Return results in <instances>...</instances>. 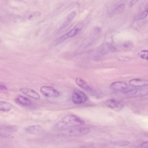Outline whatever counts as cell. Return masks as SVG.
I'll return each instance as SVG.
<instances>
[{
  "mask_svg": "<svg viewBox=\"0 0 148 148\" xmlns=\"http://www.w3.org/2000/svg\"><path fill=\"white\" fill-rule=\"evenodd\" d=\"M125 6L124 4H121L119 5L115 9V12L116 14H118L122 11L125 8Z\"/></svg>",
  "mask_w": 148,
  "mask_h": 148,
  "instance_id": "e0dca14e",
  "label": "cell"
},
{
  "mask_svg": "<svg viewBox=\"0 0 148 148\" xmlns=\"http://www.w3.org/2000/svg\"><path fill=\"white\" fill-rule=\"evenodd\" d=\"M41 93L45 96L51 98H57L59 96V92L53 88L49 86H43L40 88Z\"/></svg>",
  "mask_w": 148,
  "mask_h": 148,
  "instance_id": "5b68a950",
  "label": "cell"
},
{
  "mask_svg": "<svg viewBox=\"0 0 148 148\" xmlns=\"http://www.w3.org/2000/svg\"><path fill=\"white\" fill-rule=\"evenodd\" d=\"M84 124V121L79 117L69 115L61 119L56 125V128L59 130H66L80 126Z\"/></svg>",
  "mask_w": 148,
  "mask_h": 148,
  "instance_id": "6da1fadb",
  "label": "cell"
},
{
  "mask_svg": "<svg viewBox=\"0 0 148 148\" xmlns=\"http://www.w3.org/2000/svg\"><path fill=\"white\" fill-rule=\"evenodd\" d=\"M17 129L16 127L14 126L0 125V137L9 136L8 133L15 132Z\"/></svg>",
  "mask_w": 148,
  "mask_h": 148,
  "instance_id": "52a82bcc",
  "label": "cell"
},
{
  "mask_svg": "<svg viewBox=\"0 0 148 148\" xmlns=\"http://www.w3.org/2000/svg\"><path fill=\"white\" fill-rule=\"evenodd\" d=\"M141 148H148V142L145 141L141 144L140 146Z\"/></svg>",
  "mask_w": 148,
  "mask_h": 148,
  "instance_id": "7402d4cb",
  "label": "cell"
},
{
  "mask_svg": "<svg viewBox=\"0 0 148 148\" xmlns=\"http://www.w3.org/2000/svg\"><path fill=\"white\" fill-rule=\"evenodd\" d=\"M87 99L86 95L81 90L77 89L73 90L71 99L75 104H79L85 103Z\"/></svg>",
  "mask_w": 148,
  "mask_h": 148,
  "instance_id": "3957f363",
  "label": "cell"
},
{
  "mask_svg": "<svg viewBox=\"0 0 148 148\" xmlns=\"http://www.w3.org/2000/svg\"><path fill=\"white\" fill-rule=\"evenodd\" d=\"M111 46L109 44H107L103 46V47L101 48V51L103 52V53H106L107 51H109L110 49Z\"/></svg>",
  "mask_w": 148,
  "mask_h": 148,
  "instance_id": "d6986e66",
  "label": "cell"
},
{
  "mask_svg": "<svg viewBox=\"0 0 148 148\" xmlns=\"http://www.w3.org/2000/svg\"><path fill=\"white\" fill-rule=\"evenodd\" d=\"M137 1V0H132L130 2V5L131 6H132L134 5Z\"/></svg>",
  "mask_w": 148,
  "mask_h": 148,
  "instance_id": "d4e9b609",
  "label": "cell"
},
{
  "mask_svg": "<svg viewBox=\"0 0 148 148\" xmlns=\"http://www.w3.org/2000/svg\"><path fill=\"white\" fill-rule=\"evenodd\" d=\"M76 13L75 11L71 12L66 17V20L62 23L61 28H63L66 26L75 16Z\"/></svg>",
  "mask_w": 148,
  "mask_h": 148,
  "instance_id": "5bb4252c",
  "label": "cell"
},
{
  "mask_svg": "<svg viewBox=\"0 0 148 148\" xmlns=\"http://www.w3.org/2000/svg\"><path fill=\"white\" fill-rule=\"evenodd\" d=\"M11 108V106L10 103L0 101V111L8 112L10 110Z\"/></svg>",
  "mask_w": 148,
  "mask_h": 148,
  "instance_id": "9a60e30c",
  "label": "cell"
},
{
  "mask_svg": "<svg viewBox=\"0 0 148 148\" xmlns=\"http://www.w3.org/2000/svg\"><path fill=\"white\" fill-rule=\"evenodd\" d=\"M148 14L147 9L145 10L143 12L139 18L140 19H143L145 18Z\"/></svg>",
  "mask_w": 148,
  "mask_h": 148,
  "instance_id": "44dd1931",
  "label": "cell"
},
{
  "mask_svg": "<svg viewBox=\"0 0 148 148\" xmlns=\"http://www.w3.org/2000/svg\"><path fill=\"white\" fill-rule=\"evenodd\" d=\"M129 84L131 86L135 87H143L147 86L148 81L147 80L134 79L129 81Z\"/></svg>",
  "mask_w": 148,
  "mask_h": 148,
  "instance_id": "8fae6325",
  "label": "cell"
},
{
  "mask_svg": "<svg viewBox=\"0 0 148 148\" xmlns=\"http://www.w3.org/2000/svg\"><path fill=\"white\" fill-rule=\"evenodd\" d=\"M148 51L147 50L141 51L139 53V55L141 58L145 59H148Z\"/></svg>",
  "mask_w": 148,
  "mask_h": 148,
  "instance_id": "2e32d148",
  "label": "cell"
},
{
  "mask_svg": "<svg viewBox=\"0 0 148 148\" xmlns=\"http://www.w3.org/2000/svg\"><path fill=\"white\" fill-rule=\"evenodd\" d=\"M130 142L127 141H119L116 143L119 146H125L129 144Z\"/></svg>",
  "mask_w": 148,
  "mask_h": 148,
  "instance_id": "ffe728a7",
  "label": "cell"
},
{
  "mask_svg": "<svg viewBox=\"0 0 148 148\" xmlns=\"http://www.w3.org/2000/svg\"><path fill=\"white\" fill-rule=\"evenodd\" d=\"M20 91L24 94L33 99H40L39 95L34 90L26 88H22L20 89Z\"/></svg>",
  "mask_w": 148,
  "mask_h": 148,
  "instance_id": "9c48e42d",
  "label": "cell"
},
{
  "mask_svg": "<svg viewBox=\"0 0 148 148\" xmlns=\"http://www.w3.org/2000/svg\"><path fill=\"white\" fill-rule=\"evenodd\" d=\"M118 59L120 60L127 61L129 60V58L127 57H122L119 58Z\"/></svg>",
  "mask_w": 148,
  "mask_h": 148,
  "instance_id": "603a6c76",
  "label": "cell"
},
{
  "mask_svg": "<svg viewBox=\"0 0 148 148\" xmlns=\"http://www.w3.org/2000/svg\"><path fill=\"white\" fill-rule=\"evenodd\" d=\"M127 84L121 82H116L112 83L110 88L111 90L115 92H123L126 93L129 90Z\"/></svg>",
  "mask_w": 148,
  "mask_h": 148,
  "instance_id": "277c9868",
  "label": "cell"
},
{
  "mask_svg": "<svg viewBox=\"0 0 148 148\" xmlns=\"http://www.w3.org/2000/svg\"><path fill=\"white\" fill-rule=\"evenodd\" d=\"M84 26L82 22H80L76 25L72 29L65 34L60 37L56 41L57 43L60 42L64 40L73 37L78 34L82 29Z\"/></svg>",
  "mask_w": 148,
  "mask_h": 148,
  "instance_id": "7a4b0ae2",
  "label": "cell"
},
{
  "mask_svg": "<svg viewBox=\"0 0 148 148\" xmlns=\"http://www.w3.org/2000/svg\"><path fill=\"white\" fill-rule=\"evenodd\" d=\"M75 83L77 85L87 92H91V89L87 83L81 78L77 77L76 78Z\"/></svg>",
  "mask_w": 148,
  "mask_h": 148,
  "instance_id": "7c38bea8",
  "label": "cell"
},
{
  "mask_svg": "<svg viewBox=\"0 0 148 148\" xmlns=\"http://www.w3.org/2000/svg\"><path fill=\"white\" fill-rule=\"evenodd\" d=\"M90 129L88 128H71L66 132V134L69 136H76L84 135L88 133Z\"/></svg>",
  "mask_w": 148,
  "mask_h": 148,
  "instance_id": "8992f818",
  "label": "cell"
},
{
  "mask_svg": "<svg viewBox=\"0 0 148 148\" xmlns=\"http://www.w3.org/2000/svg\"><path fill=\"white\" fill-rule=\"evenodd\" d=\"M7 89V88L5 86L0 83V89L2 90H6Z\"/></svg>",
  "mask_w": 148,
  "mask_h": 148,
  "instance_id": "cb8c5ba5",
  "label": "cell"
},
{
  "mask_svg": "<svg viewBox=\"0 0 148 148\" xmlns=\"http://www.w3.org/2000/svg\"><path fill=\"white\" fill-rule=\"evenodd\" d=\"M15 101L18 105L24 106H30L32 103L30 99L25 97L21 95H18L16 98Z\"/></svg>",
  "mask_w": 148,
  "mask_h": 148,
  "instance_id": "ba28073f",
  "label": "cell"
},
{
  "mask_svg": "<svg viewBox=\"0 0 148 148\" xmlns=\"http://www.w3.org/2000/svg\"><path fill=\"white\" fill-rule=\"evenodd\" d=\"M25 130L28 133L36 135L41 134L44 132V130L42 127L38 125L29 127L26 128Z\"/></svg>",
  "mask_w": 148,
  "mask_h": 148,
  "instance_id": "30bf717a",
  "label": "cell"
},
{
  "mask_svg": "<svg viewBox=\"0 0 148 148\" xmlns=\"http://www.w3.org/2000/svg\"><path fill=\"white\" fill-rule=\"evenodd\" d=\"M105 104L108 107L114 109H119L121 106L119 102L113 99H109L106 100Z\"/></svg>",
  "mask_w": 148,
  "mask_h": 148,
  "instance_id": "4fadbf2b",
  "label": "cell"
},
{
  "mask_svg": "<svg viewBox=\"0 0 148 148\" xmlns=\"http://www.w3.org/2000/svg\"><path fill=\"white\" fill-rule=\"evenodd\" d=\"M132 46V44L130 42H125L123 45L124 49L126 50H130Z\"/></svg>",
  "mask_w": 148,
  "mask_h": 148,
  "instance_id": "ac0fdd59",
  "label": "cell"
}]
</instances>
